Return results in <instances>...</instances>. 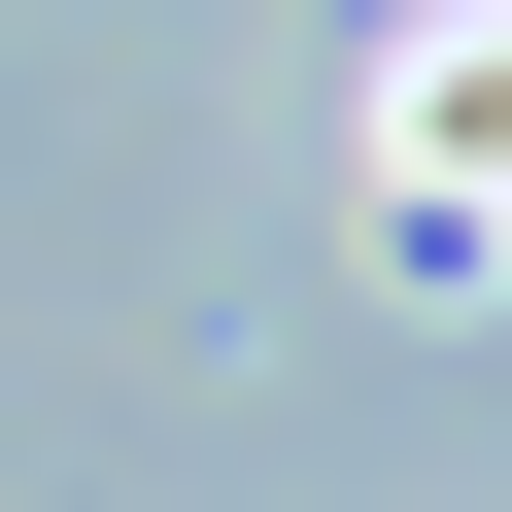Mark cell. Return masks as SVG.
I'll return each mask as SVG.
<instances>
[{"instance_id": "obj_1", "label": "cell", "mask_w": 512, "mask_h": 512, "mask_svg": "<svg viewBox=\"0 0 512 512\" xmlns=\"http://www.w3.org/2000/svg\"><path fill=\"white\" fill-rule=\"evenodd\" d=\"M376 205H410V274H478V239H512V0H444V35H410V103H376Z\"/></svg>"}]
</instances>
